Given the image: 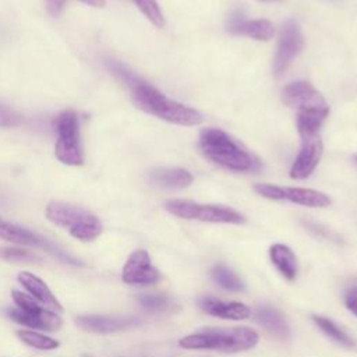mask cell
<instances>
[{
  "instance_id": "2",
  "label": "cell",
  "mask_w": 357,
  "mask_h": 357,
  "mask_svg": "<svg viewBox=\"0 0 357 357\" xmlns=\"http://www.w3.org/2000/svg\"><path fill=\"white\" fill-rule=\"evenodd\" d=\"M199 149L211 162L233 172H255L258 160L220 128H205L199 135Z\"/></svg>"
},
{
  "instance_id": "26",
  "label": "cell",
  "mask_w": 357,
  "mask_h": 357,
  "mask_svg": "<svg viewBox=\"0 0 357 357\" xmlns=\"http://www.w3.org/2000/svg\"><path fill=\"white\" fill-rule=\"evenodd\" d=\"M138 301L148 311H165L170 307V298L165 294H155V293L139 294Z\"/></svg>"
},
{
  "instance_id": "10",
  "label": "cell",
  "mask_w": 357,
  "mask_h": 357,
  "mask_svg": "<svg viewBox=\"0 0 357 357\" xmlns=\"http://www.w3.org/2000/svg\"><path fill=\"white\" fill-rule=\"evenodd\" d=\"M121 279L127 284L149 286L160 280V272L152 264L151 257L146 250H134L121 269Z\"/></svg>"
},
{
  "instance_id": "22",
  "label": "cell",
  "mask_w": 357,
  "mask_h": 357,
  "mask_svg": "<svg viewBox=\"0 0 357 357\" xmlns=\"http://www.w3.org/2000/svg\"><path fill=\"white\" fill-rule=\"evenodd\" d=\"M211 276L215 283H218L220 287L229 290V291H244L245 284L243 279L234 273L229 266L225 264H216L211 269Z\"/></svg>"
},
{
  "instance_id": "13",
  "label": "cell",
  "mask_w": 357,
  "mask_h": 357,
  "mask_svg": "<svg viewBox=\"0 0 357 357\" xmlns=\"http://www.w3.org/2000/svg\"><path fill=\"white\" fill-rule=\"evenodd\" d=\"M141 319L135 315H81L77 317V325L84 331L93 333H113L137 326Z\"/></svg>"
},
{
  "instance_id": "12",
  "label": "cell",
  "mask_w": 357,
  "mask_h": 357,
  "mask_svg": "<svg viewBox=\"0 0 357 357\" xmlns=\"http://www.w3.org/2000/svg\"><path fill=\"white\" fill-rule=\"evenodd\" d=\"M282 102L289 106L300 110L308 109H325L329 107L324 96L307 81L290 82L282 89Z\"/></svg>"
},
{
  "instance_id": "24",
  "label": "cell",
  "mask_w": 357,
  "mask_h": 357,
  "mask_svg": "<svg viewBox=\"0 0 357 357\" xmlns=\"http://www.w3.org/2000/svg\"><path fill=\"white\" fill-rule=\"evenodd\" d=\"M0 259L7 262H38L39 258L22 247H0Z\"/></svg>"
},
{
  "instance_id": "34",
  "label": "cell",
  "mask_w": 357,
  "mask_h": 357,
  "mask_svg": "<svg viewBox=\"0 0 357 357\" xmlns=\"http://www.w3.org/2000/svg\"><path fill=\"white\" fill-rule=\"evenodd\" d=\"M84 357H91V356H84Z\"/></svg>"
},
{
  "instance_id": "23",
  "label": "cell",
  "mask_w": 357,
  "mask_h": 357,
  "mask_svg": "<svg viewBox=\"0 0 357 357\" xmlns=\"http://www.w3.org/2000/svg\"><path fill=\"white\" fill-rule=\"evenodd\" d=\"M17 337L26 346L33 347L36 350H54L60 346V342L43 335L40 332H36L33 329H20L15 332Z\"/></svg>"
},
{
  "instance_id": "28",
  "label": "cell",
  "mask_w": 357,
  "mask_h": 357,
  "mask_svg": "<svg viewBox=\"0 0 357 357\" xmlns=\"http://www.w3.org/2000/svg\"><path fill=\"white\" fill-rule=\"evenodd\" d=\"M343 301H344L346 308H347L353 315L357 317V283L349 286V287L344 290Z\"/></svg>"
},
{
  "instance_id": "1",
  "label": "cell",
  "mask_w": 357,
  "mask_h": 357,
  "mask_svg": "<svg viewBox=\"0 0 357 357\" xmlns=\"http://www.w3.org/2000/svg\"><path fill=\"white\" fill-rule=\"evenodd\" d=\"M258 340V332L250 326H208L181 337L178 344L187 350L241 353L255 347Z\"/></svg>"
},
{
  "instance_id": "19",
  "label": "cell",
  "mask_w": 357,
  "mask_h": 357,
  "mask_svg": "<svg viewBox=\"0 0 357 357\" xmlns=\"http://www.w3.org/2000/svg\"><path fill=\"white\" fill-rule=\"evenodd\" d=\"M254 319L268 332L280 339H287L290 336V326L287 324V319L279 310L271 305L258 307L254 312Z\"/></svg>"
},
{
  "instance_id": "7",
  "label": "cell",
  "mask_w": 357,
  "mask_h": 357,
  "mask_svg": "<svg viewBox=\"0 0 357 357\" xmlns=\"http://www.w3.org/2000/svg\"><path fill=\"white\" fill-rule=\"evenodd\" d=\"M255 192L259 195L275 199V201H289L308 208H326L331 205V198L317 190L311 188H296V187H282L273 184H255Z\"/></svg>"
},
{
  "instance_id": "21",
  "label": "cell",
  "mask_w": 357,
  "mask_h": 357,
  "mask_svg": "<svg viewBox=\"0 0 357 357\" xmlns=\"http://www.w3.org/2000/svg\"><path fill=\"white\" fill-rule=\"evenodd\" d=\"M311 319L312 322L326 335L329 336L331 339H333L336 343H339L340 346H344V347H349V349H353L356 347V342L354 339L347 333L344 332L336 322H333L332 319L326 318V317H322V315H317V314H312L311 315Z\"/></svg>"
},
{
  "instance_id": "15",
  "label": "cell",
  "mask_w": 357,
  "mask_h": 357,
  "mask_svg": "<svg viewBox=\"0 0 357 357\" xmlns=\"http://www.w3.org/2000/svg\"><path fill=\"white\" fill-rule=\"evenodd\" d=\"M226 28L233 35H243L255 40H269L275 35V28L271 21L262 18L247 20L240 13L230 15Z\"/></svg>"
},
{
  "instance_id": "9",
  "label": "cell",
  "mask_w": 357,
  "mask_h": 357,
  "mask_svg": "<svg viewBox=\"0 0 357 357\" xmlns=\"http://www.w3.org/2000/svg\"><path fill=\"white\" fill-rule=\"evenodd\" d=\"M304 46L303 33L296 21L289 20L280 29L276 54L273 59V74L280 77Z\"/></svg>"
},
{
  "instance_id": "29",
  "label": "cell",
  "mask_w": 357,
  "mask_h": 357,
  "mask_svg": "<svg viewBox=\"0 0 357 357\" xmlns=\"http://www.w3.org/2000/svg\"><path fill=\"white\" fill-rule=\"evenodd\" d=\"M21 121L20 116L15 114L13 110L0 106V127H10L17 126Z\"/></svg>"
},
{
  "instance_id": "25",
  "label": "cell",
  "mask_w": 357,
  "mask_h": 357,
  "mask_svg": "<svg viewBox=\"0 0 357 357\" xmlns=\"http://www.w3.org/2000/svg\"><path fill=\"white\" fill-rule=\"evenodd\" d=\"M137 7L141 10V13L158 28H162L165 25V20L162 15V11L158 6L156 0H132Z\"/></svg>"
},
{
  "instance_id": "17",
  "label": "cell",
  "mask_w": 357,
  "mask_h": 357,
  "mask_svg": "<svg viewBox=\"0 0 357 357\" xmlns=\"http://www.w3.org/2000/svg\"><path fill=\"white\" fill-rule=\"evenodd\" d=\"M17 279H18V283L28 291V294L33 297L38 303H40L42 305H45L52 311H56V312L63 311L60 301L52 293V290L45 283V280L40 279L38 275L28 271H22L18 273Z\"/></svg>"
},
{
  "instance_id": "16",
  "label": "cell",
  "mask_w": 357,
  "mask_h": 357,
  "mask_svg": "<svg viewBox=\"0 0 357 357\" xmlns=\"http://www.w3.org/2000/svg\"><path fill=\"white\" fill-rule=\"evenodd\" d=\"M6 314L14 322L25 326L26 329H40V331H50L54 332L61 328V318L56 311L46 308L39 314H29L20 308H7Z\"/></svg>"
},
{
  "instance_id": "11",
  "label": "cell",
  "mask_w": 357,
  "mask_h": 357,
  "mask_svg": "<svg viewBox=\"0 0 357 357\" xmlns=\"http://www.w3.org/2000/svg\"><path fill=\"white\" fill-rule=\"evenodd\" d=\"M322 152H324V145L319 134L303 135L301 149L291 165L290 177L294 180L307 178L319 163L322 158Z\"/></svg>"
},
{
  "instance_id": "8",
  "label": "cell",
  "mask_w": 357,
  "mask_h": 357,
  "mask_svg": "<svg viewBox=\"0 0 357 357\" xmlns=\"http://www.w3.org/2000/svg\"><path fill=\"white\" fill-rule=\"evenodd\" d=\"M0 240L8 241V243H13V244H18V245L40 247V248L46 250L47 252L53 254L60 261L66 262V264L82 265L79 261H77L75 258H73L68 254H66L63 250H60L57 245L50 243L47 238H43L39 234L32 233L31 230H28L25 227L14 225V223L6 220L1 216H0Z\"/></svg>"
},
{
  "instance_id": "14",
  "label": "cell",
  "mask_w": 357,
  "mask_h": 357,
  "mask_svg": "<svg viewBox=\"0 0 357 357\" xmlns=\"http://www.w3.org/2000/svg\"><path fill=\"white\" fill-rule=\"evenodd\" d=\"M197 305L205 314L229 321H244L251 317V310L240 301H225L213 296H201Z\"/></svg>"
},
{
  "instance_id": "32",
  "label": "cell",
  "mask_w": 357,
  "mask_h": 357,
  "mask_svg": "<svg viewBox=\"0 0 357 357\" xmlns=\"http://www.w3.org/2000/svg\"><path fill=\"white\" fill-rule=\"evenodd\" d=\"M265 1H276V0H265Z\"/></svg>"
},
{
  "instance_id": "33",
  "label": "cell",
  "mask_w": 357,
  "mask_h": 357,
  "mask_svg": "<svg viewBox=\"0 0 357 357\" xmlns=\"http://www.w3.org/2000/svg\"><path fill=\"white\" fill-rule=\"evenodd\" d=\"M354 159H356V162H357V155H356V156H354Z\"/></svg>"
},
{
  "instance_id": "27",
  "label": "cell",
  "mask_w": 357,
  "mask_h": 357,
  "mask_svg": "<svg viewBox=\"0 0 357 357\" xmlns=\"http://www.w3.org/2000/svg\"><path fill=\"white\" fill-rule=\"evenodd\" d=\"M109 67H110V70H112L124 84L130 85L131 88L142 82L134 73H131L126 66H123V64H120V63H117V61L109 63Z\"/></svg>"
},
{
  "instance_id": "3",
  "label": "cell",
  "mask_w": 357,
  "mask_h": 357,
  "mask_svg": "<svg viewBox=\"0 0 357 357\" xmlns=\"http://www.w3.org/2000/svg\"><path fill=\"white\" fill-rule=\"evenodd\" d=\"M131 100L139 110L173 124L198 126L202 123V114L198 110L169 99L144 81L131 88Z\"/></svg>"
},
{
  "instance_id": "6",
  "label": "cell",
  "mask_w": 357,
  "mask_h": 357,
  "mask_svg": "<svg viewBox=\"0 0 357 357\" xmlns=\"http://www.w3.org/2000/svg\"><path fill=\"white\" fill-rule=\"evenodd\" d=\"M53 126L57 132L54 144L56 158L68 166L84 165L85 158L79 138L78 114L74 110H66L56 117Z\"/></svg>"
},
{
  "instance_id": "4",
  "label": "cell",
  "mask_w": 357,
  "mask_h": 357,
  "mask_svg": "<svg viewBox=\"0 0 357 357\" xmlns=\"http://www.w3.org/2000/svg\"><path fill=\"white\" fill-rule=\"evenodd\" d=\"M45 215L53 225L66 229L71 237L89 243L96 240L102 230L100 219L85 208L63 201H50L46 205Z\"/></svg>"
},
{
  "instance_id": "20",
  "label": "cell",
  "mask_w": 357,
  "mask_h": 357,
  "mask_svg": "<svg viewBox=\"0 0 357 357\" xmlns=\"http://www.w3.org/2000/svg\"><path fill=\"white\" fill-rule=\"evenodd\" d=\"M149 181L162 188H184L191 184L192 176L181 167H160L149 173Z\"/></svg>"
},
{
  "instance_id": "31",
  "label": "cell",
  "mask_w": 357,
  "mask_h": 357,
  "mask_svg": "<svg viewBox=\"0 0 357 357\" xmlns=\"http://www.w3.org/2000/svg\"><path fill=\"white\" fill-rule=\"evenodd\" d=\"M78 1H82V3H85V4H88V6L98 7V8L106 6V0H78Z\"/></svg>"
},
{
  "instance_id": "18",
  "label": "cell",
  "mask_w": 357,
  "mask_h": 357,
  "mask_svg": "<svg viewBox=\"0 0 357 357\" xmlns=\"http://www.w3.org/2000/svg\"><path fill=\"white\" fill-rule=\"evenodd\" d=\"M269 259L275 269L287 280H294L298 275V262L293 250L282 243L269 247Z\"/></svg>"
},
{
  "instance_id": "30",
  "label": "cell",
  "mask_w": 357,
  "mask_h": 357,
  "mask_svg": "<svg viewBox=\"0 0 357 357\" xmlns=\"http://www.w3.org/2000/svg\"><path fill=\"white\" fill-rule=\"evenodd\" d=\"M46 6H47V11L53 17H57L63 11L66 6V0H46Z\"/></svg>"
},
{
  "instance_id": "5",
  "label": "cell",
  "mask_w": 357,
  "mask_h": 357,
  "mask_svg": "<svg viewBox=\"0 0 357 357\" xmlns=\"http://www.w3.org/2000/svg\"><path fill=\"white\" fill-rule=\"evenodd\" d=\"M165 209L181 219L201 220L208 223H245V216L243 213L225 205L198 204L187 199H169L165 202Z\"/></svg>"
}]
</instances>
